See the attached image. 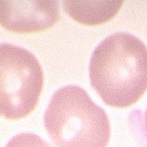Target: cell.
<instances>
[{"instance_id":"6da1fadb","label":"cell","mask_w":147,"mask_h":147,"mask_svg":"<svg viewBox=\"0 0 147 147\" xmlns=\"http://www.w3.org/2000/svg\"><path fill=\"white\" fill-rule=\"evenodd\" d=\"M92 87L106 105L124 108L147 90V47L140 38L116 32L96 46L91 56Z\"/></svg>"},{"instance_id":"7a4b0ae2","label":"cell","mask_w":147,"mask_h":147,"mask_svg":"<svg viewBox=\"0 0 147 147\" xmlns=\"http://www.w3.org/2000/svg\"><path fill=\"white\" fill-rule=\"evenodd\" d=\"M43 123L57 147H106L110 141L107 114L77 85H67L54 92Z\"/></svg>"},{"instance_id":"3957f363","label":"cell","mask_w":147,"mask_h":147,"mask_svg":"<svg viewBox=\"0 0 147 147\" xmlns=\"http://www.w3.org/2000/svg\"><path fill=\"white\" fill-rule=\"evenodd\" d=\"M43 72L36 57L25 47L0 43V116L19 119L36 107Z\"/></svg>"},{"instance_id":"277c9868","label":"cell","mask_w":147,"mask_h":147,"mask_svg":"<svg viewBox=\"0 0 147 147\" xmlns=\"http://www.w3.org/2000/svg\"><path fill=\"white\" fill-rule=\"evenodd\" d=\"M59 18L57 0H0V25L9 31H42L55 25Z\"/></svg>"},{"instance_id":"5b68a950","label":"cell","mask_w":147,"mask_h":147,"mask_svg":"<svg viewBox=\"0 0 147 147\" xmlns=\"http://www.w3.org/2000/svg\"><path fill=\"white\" fill-rule=\"evenodd\" d=\"M64 9L74 20L88 26L110 21L117 14L123 1H64Z\"/></svg>"},{"instance_id":"8992f818","label":"cell","mask_w":147,"mask_h":147,"mask_svg":"<svg viewBox=\"0 0 147 147\" xmlns=\"http://www.w3.org/2000/svg\"><path fill=\"white\" fill-rule=\"evenodd\" d=\"M5 147H53L47 141L33 132H21L11 138Z\"/></svg>"},{"instance_id":"52a82bcc","label":"cell","mask_w":147,"mask_h":147,"mask_svg":"<svg viewBox=\"0 0 147 147\" xmlns=\"http://www.w3.org/2000/svg\"><path fill=\"white\" fill-rule=\"evenodd\" d=\"M143 127H144V132L147 137V109L144 115V119H143Z\"/></svg>"}]
</instances>
